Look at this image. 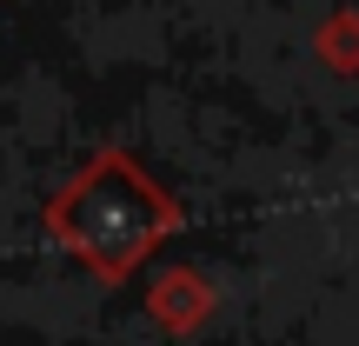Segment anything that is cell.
I'll list each match as a JSON object with an SVG mask.
<instances>
[{"mask_svg":"<svg viewBox=\"0 0 359 346\" xmlns=\"http://www.w3.org/2000/svg\"><path fill=\"white\" fill-rule=\"evenodd\" d=\"M173 227H180V206L120 147L93 154V167H80L47 206V233L100 280H127Z\"/></svg>","mask_w":359,"mask_h":346,"instance_id":"6da1fadb","label":"cell"}]
</instances>
